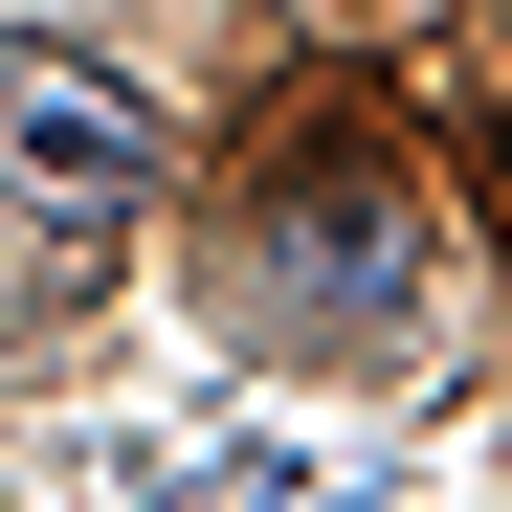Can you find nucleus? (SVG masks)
Returning <instances> with one entry per match:
<instances>
[{
	"instance_id": "2",
	"label": "nucleus",
	"mask_w": 512,
	"mask_h": 512,
	"mask_svg": "<svg viewBox=\"0 0 512 512\" xmlns=\"http://www.w3.org/2000/svg\"><path fill=\"white\" fill-rule=\"evenodd\" d=\"M290 268H312V312H379V290H401V223H379V201H312Z\"/></svg>"
},
{
	"instance_id": "1",
	"label": "nucleus",
	"mask_w": 512,
	"mask_h": 512,
	"mask_svg": "<svg viewBox=\"0 0 512 512\" xmlns=\"http://www.w3.org/2000/svg\"><path fill=\"white\" fill-rule=\"evenodd\" d=\"M0 179L67 201V223L156 201V90H134V67H90V45H0Z\"/></svg>"
}]
</instances>
